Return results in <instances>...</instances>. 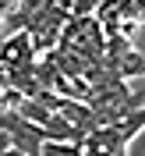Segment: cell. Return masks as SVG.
Listing matches in <instances>:
<instances>
[{"label": "cell", "mask_w": 145, "mask_h": 156, "mask_svg": "<svg viewBox=\"0 0 145 156\" xmlns=\"http://www.w3.org/2000/svg\"><path fill=\"white\" fill-rule=\"evenodd\" d=\"M4 156H25V153H21V149H14V146H11V149H7V153H4Z\"/></svg>", "instance_id": "cell-5"}, {"label": "cell", "mask_w": 145, "mask_h": 156, "mask_svg": "<svg viewBox=\"0 0 145 156\" xmlns=\"http://www.w3.org/2000/svg\"><path fill=\"white\" fill-rule=\"evenodd\" d=\"M39 156H85L81 142H46Z\"/></svg>", "instance_id": "cell-3"}, {"label": "cell", "mask_w": 145, "mask_h": 156, "mask_svg": "<svg viewBox=\"0 0 145 156\" xmlns=\"http://www.w3.org/2000/svg\"><path fill=\"white\" fill-rule=\"evenodd\" d=\"M127 18L135 25H142L145 21V0H127Z\"/></svg>", "instance_id": "cell-4"}, {"label": "cell", "mask_w": 145, "mask_h": 156, "mask_svg": "<svg viewBox=\"0 0 145 156\" xmlns=\"http://www.w3.org/2000/svg\"><path fill=\"white\" fill-rule=\"evenodd\" d=\"M0 128L11 135V146L21 149L25 156H39L46 146V131L32 121H25L21 114H0Z\"/></svg>", "instance_id": "cell-1"}, {"label": "cell", "mask_w": 145, "mask_h": 156, "mask_svg": "<svg viewBox=\"0 0 145 156\" xmlns=\"http://www.w3.org/2000/svg\"><path fill=\"white\" fill-rule=\"evenodd\" d=\"M39 60L36 46H32V36L29 32H4L0 39V64L4 68H32Z\"/></svg>", "instance_id": "cell-2"}]
</instances>
